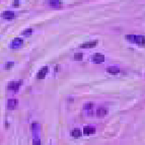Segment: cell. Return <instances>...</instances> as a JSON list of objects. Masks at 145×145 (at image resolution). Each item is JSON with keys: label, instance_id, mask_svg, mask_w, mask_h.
<instances>
[{"label": "cell", "instance_id": "cell-7", "mask_svg": "<svg viewBox=\"0 0 145 145\" xmlns=\"http://www.w3.org/2000/svg\"><path fill=\"white\" fill-rule=\"evenodd\" d=\"M95 132V128L91 126H85L83 129V134L84 135H91Z\"/></svg>", "mask_w": 145, "mask_h": 145}, {"label": "cell", "instance_id": "cell-13", "mask_svg": "<svg viewBox=\"0 0 145 145\" xmlns=\"http://www.w3.org/2000/svg\"><path fill=\"white\" fill-rule=\"evenodd\" d=\"M50 5L53 6V7H59L60 6V1L59 0H50Z\"/></svg>", "mask_w": 145, "mask_h": 145}, {"label": "cell", "instance_id": "cell-18", "mask_svg": "<svg viewBox=\"0 0 145 145\" xmlns=\"http://www.w3.org/2000/svg\"><path fill=\"white\" fill-rule=\"evenodd\" d=\"M13 65H14V63H13V62H7V63H6V65H5V69L9 70L10 68L13 67Z\"/></svg>", "mask_w": 145, "mask_h": 145}, {"label": "cell", "instance_id": "cell-19", "mask_svg": "<svg viewBox=\"0 0 145 145\" xmlns=\"http://www.w3.org/2000/svg\"><path fill=\"white\" fill-rule=\"evenodd\" d=\"M33 145H41V141H40L39 138H34L33 140Z\"/></svg>", "mask_w": 145, "mask_h": 145}, {"label": "cell", "instance_id": "cell-8", "mask_svg": "<svg viewBox=\"0 0 145 145\" xmlns=\"http://www.w3.org/2000/svg\"><path fill=\"white\" fill-rule=\"evenodd\" d=\"M134 43L140 45V46H144L145 45V37L144 36H135Z\"/></svg>", "mask_w": 145, "mask_h": 145}, {"label": "cell", "instance_id": "cell-1", "mask_svg": "<svg viewBox=\"0 0 145 145\" xmlns=\"http://www.w3.org/2000/svg\"><path fill=\"white\" fill-rule=\"evenodd\" d=\"M22 80L11 81L10 83L7 85V89H9V90H12V91H16L17 89L22 86Z\"/></svg>", "mask_w": 145, "mask_h": 145}, {"label": "cell", "instance_id": "cell-6", "mask_svg": "<svg viewBox=\"0 0 145 145\" xmlns=\"http://www.w3.org/2000/svg\"><path fill=\"white\" fill-rule=\"evenodd\" d=\"M1 16L3 18H5V19H13L15 17L14 13H13L12 11H4V12H2Z\"/></svg>", "mask_w": 145, "mask_h": 145}, {"label": "cell", "instance_id": "cell-2", "mask_svg": "<svg viewBox=\"0 0 145 145\" xmlns=\"http://www.w3.org/2000/svg\"><path fill=\"white\" fill-rule=\"evenodd\" d=\"M23 45V41L22 39H19V38H16L12 41V43H11V48L13 50H17L19 49V48H22Z\"/></svg>", "mask_w": 145, "mask_h": 145}, {"label": "cell", "instance_id": "cell-17", "mask_svg": "<svg viewBox=\"0 0 145 145\" xmlns=\"http://www.w3.org/2000/svg\"><path fill=\"white\" fill-rule=\"evenodd\" d=\"M93 108V103L92 102H87L84 105V109L85 110H91Z\"/></svg>", "mask_w": 145, "mask_h": 145}, {"label": "cell", "instance_id": "cell-15", "mask_svg": "<svg viewBox=\"0 0 145 145\" xmlns=\"http://www.w3.org/2000/svg\"><path fill=\"white\" fill-rule=\"evenodd\" d=\"M32 33H33L32 29H27V30H24L22 32V34H23V36H25V37H29V36H31V34H32Z\"/></svg>", "mask_w": 145, "mask_h": 145}, {"label": "cell", "instance_id": "cell-4", "mask_svg": "<svg viewBox=\"0 0 145 145\" xmlns=\"http://www.w3.org/2000/svg\"><path fill=\"white\" fill-rule=\"evenodd\" d=\"M48 70H49V69H48L47 66L43 67V68L38 72V74H37V78H38V79H44V78L46 77L47 73H48Z\"/></svg>", "mask_w": 145, "mask_h": 145}, {"label": "cell", "instance_id": "cell-12", "mask_svg": "<svg viewBox=\"0 0 145 145\" xmlns=\"http://www.w3.org/2000/svg\"><path fill=\"white\" fill-rule=\"evenodd\" d=\"M81 135H82V133H81L80 129H78V128L73 129L72 132H71V136L74 138H79V137H81Z\"/></svg>", "mask_w": 145, "mask_h": 145}, {"label": "cell", "instance_id": "cell-10", "mask_svg": "<svg viewBox=\"0 0 145 145\" xmlns=\"http://www.w3.org/2000/svg\"><path fill=\"white\" fill-rule=\"evenodd\" d=\"M108 114V110L106 108H99L98 111H96V116L99 118H101V117H105Z\"/></svg>", "mask_w": 145, "mask_h": 145}, {"label": "cell", "instance_id": "cell-5", "mask_svg": "<svg viewBox=\"0 0 145 145\" xmlns=\"http://www.w3.org/2000/svg\"><path fill=\"white\" fill-rule=\"evenodd\" d=\"M17 103H18V101L16 100H13V99L9 100L7 101V109L8 110H14L16 108V106H17Z\"/></svg>", "mask_w": 145, "mask_h": 145}, {"label": "cell", "instance_id": "cell-9", "mask_svg": "<svg viewBox=\"0 0 145 145\" xmlns=\"http://www.w3.org/2000/svg\"><path fill=\"white\" fill-rule=\"evenodd\" d=\"M98 45V42L96 41H93V42H86L80 45V48H84V49H87V48H93Z\"/></svg>", "mask_w": 145, "mask_h": 145}, {"label": "cell", "instance_id": "cell-3", "mask_svg": "<svg viewBox=\"0 0 145 145\" xmlns=\"http://www.w3.org/2000/svg\"><path fill=\"white\" fill-rule=\"evenodd\" d=\"M92 61L94 62L95 64L102 63V62L105 61V56H103L102 54H100V53H95L92 56Z\"/></svg>", "mask_w": 145, "mask_h": 145}, {"label": "cell", "instance_id": "cell-20", "mask_svg": "<svg viewBox=\"0 0 145 145\" xmlns=\"http://www.w3.org/2000/svg\"><path fill=\"white\" fill-rule=\"evenodd\" d=\"M20 3V0H14V2H13V5L14 6H18Z\"/></svg>", "mask_w": 145, "mask_h": 145}, {"label": "cell", "instance_id": "cell-14", "mask_svg": "<svg viewBox=\"0 0 145 145\" xmlns=\"http://www.w3.org/2000/svg\"><path fill=\"white\" fill-rule=\"evenodd\" d=\"M82 58H83V54H82V53H75V55H74V60L80 61V60H82Z\"/></svg>", "mask_w": 145, "mask_h": 145}, {"label": "cell", "instance_id": "cell-11", "mask_svg": "<svg viewBox=\"0 0 145 145\" xmlns=\"http://www.w3.org/2000/svg\"><path fill=\"white\" fill-rule=\"evenodd\" d=\"M107 71L110 73V74H113V75H116L120 72V69L117 68L116 66H110L107 68Z\"/></svg>", "mask_w": 145, "mask_h": 145}, {"label": "cell", "instance_id": "cell-16", "mask_svg": "<svg viewBox=\"0 0 145 145\" xmlns=\"http://www.w3.org/2000/svg\"><path fill=\"white\" fill-rule=\"evenodd\" d=\"M126 39L129 41L130 43H134V41H135V36H133V34H128V36H126Z\"/></svg>", "mask_w": 145, "mask_h": 145}]
</instances>
